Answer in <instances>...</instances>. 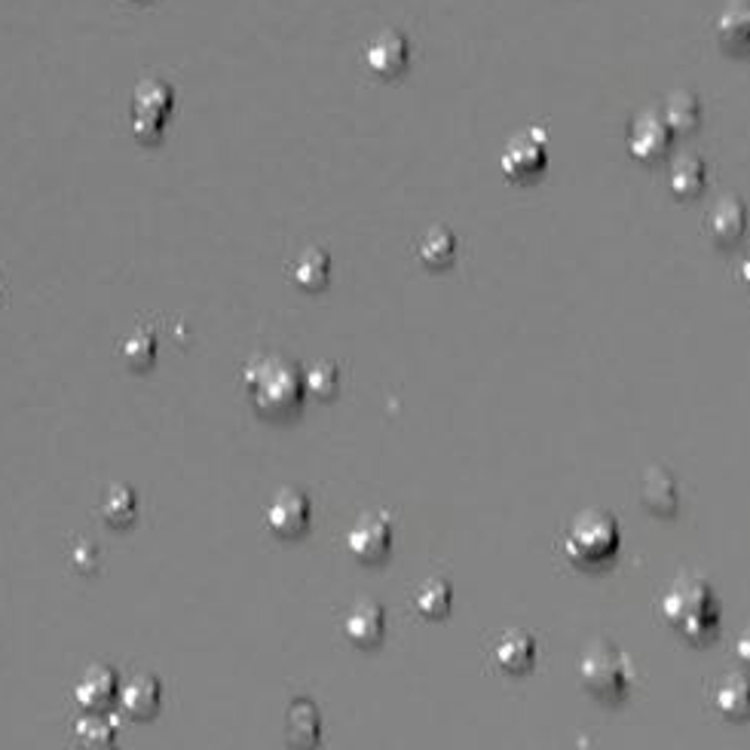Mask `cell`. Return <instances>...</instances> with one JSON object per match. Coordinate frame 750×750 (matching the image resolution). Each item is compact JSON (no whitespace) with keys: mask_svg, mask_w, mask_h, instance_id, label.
<instances>
[{"mask_svg":"<svg viewBox=\"0 0 750 750\" xmlns=\"http://www.w3.org/2000/svg\"><path fill=\"white\" fill-rule=\"evenodd\" d=\"M346 549L365 564L383 561L392 549V518L386 512H368L346 533Z\"/></svg>","mask_w":750,"mask_h":750,"instance_id":"obj_6","label":"cell"},{"mask_svg":"<svg viewBox=\"0 0 750 750\" xmlns=\"http://www.w3.org/2000/svg\"><path fill=\"white\" fill-rule=\"evenodd\" d=\"M165 130V116L150 114V111H132V132L138 142H160V135Z\"/></svg>","mask_w":750,"mask_h":750,"instance_id":"obj_29","label":"cell"},{"mask_svg":"<svg viewBox=\"0 0 750 750\" xmlns=\"http://www.w3.org/2000/svg\"><path fill=\"white\" fill-rule=\"evenodd\" d=\"M74 741L81 750H114L116 726L111 717H98L86 711L83 717L74 720Z\"/></svg>","mask_w":750,"mask_h":750,"instance_id":"obj_21","label":"cell"},{"mask_svg":"<svg viewBox=\"0 0 750 750\" xmlns=\"http://www.w3.org/2000/svg\"><path fill=\"white\" fill-rule=\"evenodd\" d=\"M619 524L604 508L579 512L564 537V555L579 567H601L610 564L619 552Z\"/></svg>","mask_w":750,"mask_h":750,"instance_id":"obj_3","label":"cell"},{"mask_svg":"<svg viewBox=\"0 0 750 750\" xmlns=\"http://www.w3.org/2000/svg\"><path fill=\"white\" fill-rule=\"evenodd\" d=\"M160 696H163L160 680L142 674V677H132L130 684H123V689H120V704H123V711L132 714V717H147V714L157 711Z\"/></svg>","mask_w":750,"mask_h":750,"instance_id":"obj_19","label":"cell"},{"mask_svg":"<svg viewBox=\"0 0 750 750\" xmlns=\"http://www.w3.org/2000/svg\"><path fill=\"white\" fill-rule=\"evenodd\" d=\"M579 680L591 696L604 702H622L635 686V665L610 640H594L579 659Z\"/></svg>","mask_w":750,"mask_h":750,"instance_id":"obj_4","label":"cell"},{"mask_svg":"<svg viewBox=\"0 0 750 750\" xmlns=\"http://www.w3.org/2000/svg\"><path fill=\"white\" fill-rule=\"evenodd\" d=\"M662 616L689 640H708L720 628L717 594L708 579L684 573L662 594Z\"/></svg>","mask_w":750,"mask_h":750,"instance_id":"obj_1","label":"cell"},{"mask_svg":"<svg viewBox=\"0 0 750 750\" xmlns=\"http://www.w3.org/2000/svg\"><path fill=\"white\" fill-rule=\"evenodd\" d=\"M310 515V496L300 493V490L285 488L279 490L276 496L270 500V506H267V527H270L276 537H297V533L307 530Z\"/></svg>","mask_w":750,"mask_h":750,"instance_id":"obj_8","label":"cell"},{"mask_svg":"<svg viewBox=\"0 0 750 750\" xmlns=\"http://www.w3.org/2000/svg\"><path fill=\"white\" fill-rule=\"evenodd\" d=\"M735 659H738L741 665H748L750 668V628L748 631H741V635H738V640H735Z\"/></svg>","mask_w":750,"mask_h":750,"instance_id":"obj_31","label":"cell"},{"mask_svg":"<svg viewBox=\"0 0 750 750\" xmlns=\"http://www.w3.org/2000/svg\"><path fill=\"white\" fill-rule=\"evenodd\" d=\"M120 356L130 361L132 368L150 365L153 356H157V337H153V331H145V328L132 331L130 337L120 343Z\"/></svg>","mask_w":750,"mask_h":750,"instance_id":"obj_28","label":"cell"},{"mask_svg":"<svg viewBox=\"0 0 750 750\" xmlns=\"http://www.w3.org/2000/svg\"><path fill=\"white\" fill-rule=\"evenodd\" d=\"M328 276H331V258L322 248H304L297 255L292 267V279L304 288V292H319L325 288Z\"/></svg>","mask_w":750,"mask_h":750,"instance_id":"obj_22","label":"cell"},{"mask_svg":"<svg viewBox=\"0 0 750 750\" xmlns=\"http://www.w3.org/2000/svg\"><path fill=\"white\" fill-rule=\"evenodd\" d=\"M708 236L717 245H735L748 230V209L738 196H723L708 212Z\"/></svg>","mask_w":750,"mask_h":750,"instance_id":"obj_11","label":"cell"},{"mask_svg":"<svg viewBox=\"0 0 750 750\" xmlns=\"http://www.w3.org/2000/svg\"><path fill=\"white\" fill-rule=\"evenodd\" d=\"M741 279H745V282H748V285H750V258L745 263H741Z\"/></svg>","mask_w":750,"mask_h":750,"instance_id":"obj_32","label":"cell"},{"mask_svg":"<svg viewBox=\"0 0 750 750\" xmlns=\"http://www.w3.org/2000/svg\"><path fill=\"white\" fill-rule=\"evenodd\" d=\"M537 640H533V635L521 631V628H508L493 647V662H496V668L506 671V674H527L537 665Z\"/></svg>","mask_w":750,"mask_h":750,"instance_id":"obj_10","label":"cell"},{"mask_svg":"<svg viewBox=\"0 0 750 750\" xmlns=\"http://www.w3.org/2000/svg\"><path fill=\"white\" fill-rule=\"evenodd\" d=\"M714 708L723 717L745 720L750 717V677L729 671L714 689Z\"/></svg>","mask_w":750,"mask_h":750,"instance_id":"obj_17","label":"cell"},{"mask_svg":"<svg viewBox=\"0 0 750 750\" xmlns=\"http://www.w3.org/2000/svg\"><path fill=\"white\" fill-rule=\"evenodd\" d=\"M71 561H74V567H77V570L93 573L98 567V549L93 545V542H81V545L74 549Z\"/></svg>","mask_w":750,"mask_h":750,"instance_id":"obj_30","label":"cell"},{"mask_svg":"<svg viewBox=\"0 0 750 750\" xmlns=\"http://www.w3.org/2000/svg\"><path fill=\"white\" fill-rule=\"evenodd\" d=\"M175 108V89L160 77H147L132 93V111H150V114L169 116Z\"/></svg>","mask_w":750,"mask_h":750,"instance_id":"obj_23","label":"cell"},{"mask_svg":"<svg viewBox=\"0 0 750 750\" xmlns=\"http://www.w3.org/2000/svg\"><path fill=\"white\" fill-rule=\"evenodd\" d=\"M410 62V44L408 37L402 32H380L365 49V65L374 77H383V81H392V77H402L408 71Z\"/></svg>","mask_w":750,"mask_h":750,"instance_id":"obj_7","label":"cell"},{"mask_svg":"<svg viewBox=\"0 0 750 750\" xmlns=\"http://www.w3.org/2000/svg\"><path fill=\"white\" fill-rule=\"evenodd\" d=\"M677 500H680L677 481H674V475L668 469L653 466V469L643 472V478H640V503L650 508L653 515H662V518L674 515L677 512Z\"/></svg>","mask_w":750,"mask_h":750,"instance_id":"obj_14","label":"cell"},{"mask_svg":"<svg viewBox=\"0 0 750 750\" xmlns=\"http://www.w3.org/2000/svg\"><path fill=\"white\" fill-rule=\"evenodd\" d=\"M322 735L319 708L310 699H294L285 711V738L294 750H312Z\"/></svg>","mask_w":750,"mask_h":750,"instance_id":"obj_12","label":"cell"},{"mask_svg":"<svg viewBox=\"0 0 750 750\" xmlns=\"http://www.w3.org/2000/svg\"><path fill=\"white\" fill-rule=\"evenodd\" d=\"M304 390L312 392L316 398H331L341 390V371L334 361H316L304 371Z\"/></svg>","mask_w":750,"mask_h":750,"instance_id":"obj_27","label":"cell"},{"mask_svg":"<svg viewBox=\"0 0 750 750\" xmlns=\"http://www.w3.org/2000/svg\"><path fill=\"white\" fill-rule=\"evenodd\" d=\"M704 181H708V165L699 157H680L671 165V194L680 196V199H692V196L702 194Z\"/></svg>","mask_w":750,"mask_h":750,"instance_id":"obj_24","label":"cell"},{"mask_svg":"<svg viewBox=\"0 0 750 750\" xmlns=\"http://www.w3.org/2000/svg\"><path fill=\"white\" fill-rule=\"evenodd\" d=\"M662 120H665L668 130L677 132V135L699 130V123H702V101H699L696 93H689V89H677V93H671L668 101H665Z\"/></svg>","mask_w":750,"mask_h":750,"instance_id":"obj_18","label":"cell"},{"mask_svg":"<svg viewBox=\"0 0 750 750\" xmlns=\"http://www.w3.org/2000/svg\"><path fill=\"white\" fill-rule=\"evenodd\" d=\"M549 163V142H545V132L533 126V130L515 135L506 147H503V157H500V165H503V175L512 181H527L539 175Z\"/></svg>","mask_w":750,"mask_h":750,"instance_id":"obj_5","label":"cell"},{"mask_svg":"<svg viewBox=\"0 0 750 750\" xmlns=\"http://www.w3.org/2000/svg\"><path fill=\"white\" fill-rule=\"evenodd\" d=\"M245 383L263 414H292L304 402V374L282 356H261L245 368Z\"/></svg>","mask_w":750,"mask_h":750,"instance_id":"obj_2","label":"cell"},{"mask_svg":"<svg viewBox=\"0 0 750 750\" xmlns=\"http://www.w3.org/2000/svg\"><path fill=\"white\" fill-rule=\"evenodd\" d=\"M414 604L429 619H441V616L451 613L454 591H451V586L444 579H426L423 586L417 588V594H414Z\"/></svg>","mask_w":750,"mask_h":750,"instance_id":"obj_25","label":"cell"},{"mask_svg":"<svg viewBox=\"0 0 750 750\" xmlns=\"http://www.w3.org/2000/svg\"><path fill=\"white\" fill-rule=\"evenodd\" d=\"M720 47L729 52L750 49V0H729L717 16Z\"/></svg>","mask_w":750,"mask_h":750,"instance_id":"obj_15","label":"cell"},{"mask_svg":"<svg viewBox=\"0 0 750 750\" xmlns=\"http://www.w3.org/2000/svg\"><path fill=\"white\" fill-rule=\"evenodd\" d=\"M116 696V674L108 665H93L81 674V680L74 684V702L83 711H96L104 702H111Z\"/></svg>","mask_w":750,"mask_h":750,"instance_id":"obj_16","label":"cell"},{"mask_svg":"<svg viewBox=\"0 0 750 750\" xmlns=\"http://www.w3.org/2000/svg\"><path fill=\"white\" fill-rule=\"evenodd\" d=\"M343 631H346V637L356 647H377L383 640V635H386V613H383V606L374 604V601L356 604L346 613V619H343Z\"/></svg>","mask_w":750,"mask_h":750,"instance_id":"obj_13","label":"cell"},{"mask_svg":"<svg viewBox=\"0 0 750 750\" xmlns=\"http://www.w3.org/2000/svg\"><path fill=\"white\" fill-rule=\"evenodd\" d=\"M417 258H420L423 267L444 270L447 263H454V258H457V236L447 228L426 230L420 243H417Z\"/></svg>","mask_w":750,"mask_h":750,"instance_id":"obj_20","label":"cell"},{"mask_svg":"<svg viewBox=\"0 0 750 750\" xmlns=\"http://www.w3.org/2000/svg\"><path fill=\"white\" fill-rule=\"evenodd\" d=\"M98 508H101V518H104L108 524H130L132 518H135L138 500H135V493H132L130 488H123V484H111V488L104 490V496H101Z\"/></svg>","mask_w":750,"mask_h":750,"instance_id":"obj_26","label":"cell"},{"mask_svg":"<svg viewBox=\"0 0 750 750\" xmlns=\"http://www.w3.org/2000/svg\"><path fill=\"white\" fill-rule=\"evenodd\" d=\"M671 135L674 132L668 130V123L662 120V114L647 111V114L637 116L635 126L628 132V150L640 163H655V160H662L668 153Z\"/></svg>","mask_w":750,"mask_h":750,"instance_id":"obj_9","label":"cell"}]
</instances>
